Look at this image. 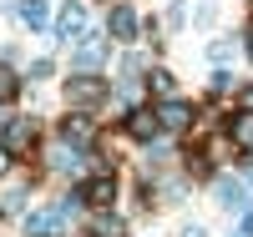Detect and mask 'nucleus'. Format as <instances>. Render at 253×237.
I'll return each instance as SVG.
<instances>
[{
    "mask_svg": "<svg viewBox=\"0 0 253 237\" xmlns=\"http://www.w3.org/2000/svg\"><path fill=\"white\" fill-rule=\"evenodd\" d=\"M101 96H107V86H101L96 76H76V81H66V101H71V106H96Z\"/></svg>",
    "mask_w": 253,
    "mask_h": 237,
    "instance_id": "1",
    "label": "nucleus"
},
{
    "mask_svg": "<svg viewBox=\"0 0 253 237\" xmlns=\"http://www.w3.org/2000/svg\"><path fill=\"white\" fill-rule=\"evenodd\" d=\"M157 121L167 126V132H182V126H193V106H187V101H162Z\"/></svg>",
    "mask_w": 253,
    "mask_h": 237,
    "instance_id": "2",
    "label": "nucleus"
},
{
    "mask_svg": "<svg viewBox=\"0 0 253 237\" xmlns=\"http://www.w3.org/2000/svg\"><path fill=\"white\" fill-rule=\"evenodd\" d=\"M101 61H107V40L86 35V46H76V71H96Z\"/></svg>",
    "mask_w": 253,
    "mask_h": 237,
    "instance_id": "3",
    "label": "nucleus"
},
{
    "mask_svg": "<svg viewBox=\"0 0 253 237\" xmlns=\"http://www.w3.org/2000/svg\"><path fill=\"white\" fill-rule=\"evenodd\" d=\"M157 126H162V121H157V111H147V106H137V111L126 116V132L142 136V141H152V136H157Z\"/></svg>",
    "mask_w": 253,
    "mask_h": 237,
    "instance_id": "4",
    "label": "nucleus"
},
{
    "mask_svg": "<svg viewBox=\"0 0 253 237\" xmlns=\"http://www.w3.org/2000/svg\"><path fill=\"white\" fill-rule=\"evenodd\" d=\"M112 197H117V182H112V177H91L86 192H81V202H91V207H107Z\"/></svg>",
    "mask_w": 253,
    "mask_h": 237,
    "instance_id": "5",
    "label": "nucleus"
},
{
    "mask_svg": "<svg viewBox=\"0 0 253 237\" xmlns=\"http://www.w3.org/2000/svg\"><path fill=\"white\" fill-rule=\"evenodd\" d=\"M107 31H112L117 40H132V35H137V15H132V5H117L112 20H107Z\"/></svg>",
    "mask_w": 253,
    "mask_h": 237,
    "instance_id": "6",
    "label": "nucleus"
},
{
    "mask_svg": "<svg viewBox=\"0 0 253 237\" xmlns=\"http://www.w3.org/2000/svg\"><path fill=\"white\" fill-rule=\"evenodd\" d=\"M56 26H61V35H66V40L86 31V10H81V0H71V5L61 10V20H56Z\"/></svg>",
    "mask_w": 253,
    "mask_h": 237,
    "instance_id": "7",
    "label": "nucleus"
},
{
    "mask_svg": "<svg viewBox=\"0 0 253 237\" xmlns=\"http://www.w3.org/2000/svg\"><path fill=\"white\" fill-rule=\"evenodd\" d=\"M61 136H66L71 146H76V141L86 146V141H91V121H86V116H66V121H61Z\"/></svg>",
    "mask_w": 253,
    "mask_h": 237,
    "instance_id": "8",
    "label": "nucleus"
},
{
    "mask_svg": "<svg viewBox=\"0 0 253 237\" xmlns=\"http://www.w3.org/2000/svg\"><path fill=\"white\" fill-rule=\"evenodd\" d=\"M36 141V126L31 121H10L5 126V146H10V152H20V146H31Z\"/></svg>",
    "mask_w": 253,
    "mask_h": 237,
    "instance_id": "9",
    "label": "nucleus"
},
{
    "mask_svg": "<svg viewBox=\"0 0 253 237\" xmlns=\"http://www.w3.org/2000/svg\"><path fill=\"white\" fill-rule=\"evenodd\" d=\"M218 202H223V207H233V212H238V207H248L243 182H228V177H223V182H218Z\"/></svg>",
    "mask_w": 253,
    "mask_h": 237,
    "instance_id": "10",
    "label": "nucleus"
},
{
    "mask_svg": "<svg viewBox=\"0 0 253 237\" xmlns=\"http://www.w3.org/2000/svg\"><path fill=\"white\" fill-rule=\"evenodd\" d=\"M20 20H26V26H46V0H20Z\"/></svg>",
    "mask_w": 253,
    "mask_h": 237,
    "instance_id": "11",
    "label": "nucleus"
},
{
    "mask_svg": "<svg viewBox=\"0 0 253 237\" xmlns=\"http://www.w3.org/2000/svg\"><path fill=\"white\" fill-rule=\"evenodd\" d=\"M233 141L243 146V152H253V111H243V116L233 121Z\"/></svg>",
    "mask_w": 253,
    "mask_h": 237,
    "instance_id": "12",
    "label": "nucleus"
},
{
    "mask_svg": "<svg viewBox=\"0 0 253 237\" xmlns=\"http://www.w3.org/2000/svg\"><path fill=\"white\" fill-rule=\"evenodd\" d=\"M15 91H20V81H15V76H10V71H0V101H10V96H15Z\"/></svg>",
    "mask_w": 253,
    "mask_h": 237,
    "instance_id": "13",
    "label": "nucleus"
},
{
    "mask_svg": "<svg viewBox=\"0 0 253 237\" xmlns=\"http://www.w3.org/2000/svg\"><path fill=\"white\" fill-rule=\"evenodd\" d=\"M147 86H152L157 96H167V91H172V76H167V71H152V81H147Z\"/></svg>",
    "mask_w": 253,
    "mask_h": 237,
    "instance_id": "14",
    "label": "nucleus"
},
{
    "mask_svg": "<svg viewBox=\"0 0 253 237\" xmlns=\"http://www.w3.org/2000/svg\"><path fill=\"white\" fill-rule=\"evenodd\" d=\"M182 237H208V232H203V227L193 222V227H182Z\"/></svg>",
    "mask_w": 253,
    "mask_h": 237,
    "instance_id": "15",
    "label": "nucleus"
},
{
    "mask_svg": "<svg viewBox=\"0 0 253 237\" xmlns=\"http://www.w3.org/2000/svg\"><path fill=\"white\" fill-rule=\"evenodd\" d=\"M10 167V146H0V171H5Z\"/></svg>",
    "mask_w": 253,
    "mask_h": 237,
    "instance_id": "16",
    "label": "nucleus"
},
{
    "mask_svg": "<svg viewBox=\"0 0 253 237\" xmlns=\"http://www.w3.org/2000/svg\"><path fill=\"white\" fill-rule=\"evenodd\" d=\"M243 111H253V86H248V91H243Z\"/></svg>",
    "mask_w": 253,
    "mask_h": 237,
    "instance_id": "17",
    "label": "nucleus"
},
{
    "mask_svg": "<svg viewBox=\"0 0 253 237\" xmlns=\"http://www.w3.org/2000/svg\"><path fill=\"white\" fill-rule=\"evenodd\" d=\"M233 237H253V227H243V232H233Z\"/></svg>",
    "mask_w": 253,
    "mask_h": 237,
    "instance_id": "18",
    "label": "nucleus"
},
{
    "mask_svg": "<svg viewBox=\"0 0 253 237\" xmlns=\"http://www.w3.org/2000/svg\"><path fill=\"white\" fill-rule=\"evenodd\" d=\"M248 56H253V35H248Z\"/></svg>",
    "mask_w": 253,
    "mask_h": 237,
    "instance_id": "19",
    "label": "nucleus"
}]
</instances>
